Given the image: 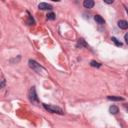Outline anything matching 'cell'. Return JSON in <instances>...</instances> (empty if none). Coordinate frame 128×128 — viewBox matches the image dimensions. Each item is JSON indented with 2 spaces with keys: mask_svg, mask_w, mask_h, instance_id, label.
<instances>
[{
  "mask_svg": "<svg viewBox=\"0 0 128 128\" xmlns=\"http://www.w3.org/2000/svg\"><path fill=\"white\" fill-rule=\"evenodd\" d=\"M38 8L40 10H41L51 11L53 9V6L52 5L45 2H42L40 3L38 6Z\"/></svg>",
  "mask_w": 128,
  "mask_h": 128,
  "instance_id": "4",
  "label": "cell"
},
{
  "mask_svg": "<svg viewBox=\"0 0 128 128\" xmlns=\"http://www.w3.org/2000/svg\"><path fill=\"white\" fill-rule=\"evenodd\" d=\"M6 80L4 79L2 82H1V88L2 89L3 87H4L6 85Z\"/></svg>",
  "mask_w": 128,
  "mask_h": 128,
  "instance_id": "15",
  "label": "cell"
},
{
  "mask_svg": "<svg viewBox=\"0 0 128 128\" xmlns=\"http://www.w3.org/2000/svg\"><path fill=\"white\" fill-rule=\"evenodd\" d=\"M43 106L45 109L48 112L57 114L59 115H64V112L62 109L57 106L47 105L46 104H43Z\"/></svg>",
  "mask_w": 128,
  "mask_h": 128,
  "instance_id": "1",
  "label": "cell"
},
{
  "mask_svg": "<svg viewBox=\"0 0 128 128\" xmlns=\"http://www.w3.org/2000/svg\"><path fill=\"white\" fill-rule=\"evenodd\" d=\"M47 17L50 20H54L56 19V15L53 12L49 13L47 14Z\"/></svg>",
  "mask_w": 128,
  "mask_h": 128,
  "instance_id": "13",
  "label": "cell"
},
{
  "mask_svg": "<svg viewBox=\"0 0 128 128\" xmlns=\"http://www.w3.org/2000/svg\"><path fill=\"white\" fill-rule=\"evenodd\" d=\"M29 67L34 71H35L36 72H40L41 71L43 70L44 68L41 65H40L39 63H38L36 61L33 60H30L29 61Z\"/></svg>",
  "mask_w": 128,
  "mask_h": 128,
  "instance_id": "2",
  "label": "cell"
},
{
  "mask_svg": "<svg viewBox=\"0 0 128 128\" xmlns=\"http://www.w3.org/2000/svg\"><path fill=\"white\" fill-rule=\"evenodd\" d=\"M111 40L114 43L115 45L118 47H121L123 45L122 42H120L117 38H116L114 37H112L111 38Z\"/></svg>",
  "mask_w": 128,
  "mask_h": 128,
  "instance_id": "11",
  "label": "cell"
},
{
  "mask_svg": "<svg viewBox=\"0 0 128 128\" xmlns=\"http://www.w3.org/2000/svg\"><path fill=\"white\" fill-rule=\"evenodd\" d=\"M118 27L122 30H127L128 27V22L126 20H121L118 23Z\"/></svg>",
  "mask_w": 128,
  "mask_h": 128,
  "instance_id": "6",
  "label": "cell"
},
{
  "mask_svg": "<svg viewBox=\"0 0 128 128\" xmlns=\"http://www.w3.org/2000/svg\"><path fill=\"white\" fill-rule=\"evenodd\" d=\"M107 99L110 101H114V102H118V101H123L125 100V99L121 97H117V96H108Z\"/></svg>",
  "mask_w": 128,
  "mask_h": 128,
  "instance_id": "7",
  "label": "cell"
},
{
  "mask_svg": "<svg viewBox=\"0 0 128 128\" xmlns=\"http://www.w3.org/2000/svg\"><path fill=\"white\" fill-rule=\"evenodd\" d=\"M79 44L84 47H86V48L88 47V45L87 44V43L86 41H85V40L83 38H80V39Z\"/></svg>",
  "mask_w": 128,
  "mask_h": 128,
  "instance_id": "14",
  "label": "cell"
},
{
  "mask_svg": "<svg viewBox=\"0 0 128 128\" xmlns=\"http://www.w3.org/2000/svg\"><path fill=\"white\" fill-rule=\"evenodd\" d=\"M27 13L28 14V15H29V19H28V24L30 26H32L33 25L35 24V20L34 19V18H33V17L32 16L31 14H30V13L29 11H27Z\"/></svg>",
  "mask_w": 128,
  "mask_h": 128,
  "instance_id": "10",
  "label": "cell"
},
{
  "mask_svg": "<svg viewBox=\"0 0 128 128\" xmlns=\"http://www.w3.org/2000/svg\"><path fill=\"white\" fill-rule=\"evenodd\" d=\"M95 21L99 24H104L106 22L105 19L101 16L97 15L94 17Z\"/></svg>",
  "mask_w": 128,
  "mask_h": 128,
  "instance_id": "9",
  "label": "cell"
},
{
  "mask_svg": "<svg viewBox=\"0 0 128 128\" xmlns=\"http://www.w3.org/2000/svg\"><path fill=\"white\" fill-rule=\"evenodd\" d=\"M83 6L86 9H91L95 6V2L93 0H86L83 2Z\"/></svg>",
  "mask_w": 128,
  "mask_h": 128,
  "instance_id": "5",
  "label": "cell"
},
{
  "mask_svg": "<svg viewBox=\"0 0 128 128\" xmlns=\"http://www.w3.org/2000/svg\"><path fill=\"white\" fill-rule=\"evenodd\" d=\"M109 112L113 115H116L119 112V109L118 106L115 105H112L110 107Z\"/></svg>",
  "mask_w": 128,
  "mask_h": 128,
  "instance_id": "8",
  "label": "cell"
},
{
  "mask_svg": "<svg viewBox=\"0 0 128 128\" xmlns=\"http://www.w3.org/2000/svg\"><path fill=\"white\" fill-rule=\"evenodd\" d=\"M29 98L30 101L31 102H39V98H38V95L36 93V90L35 87L34 86L31 87V88L30 90L29 94Z\"/></svg>",
  "mask_w": 128,
  "mask_h": 128,
  "instance_id": "3",
  "label": "cell"
},
{
  "mask_svg": "<svg viewBox=\"0 0 128 128\" xmlns=\"http://www.w3.org/2000/svg\"><path fill=\"white\" fill-rule=\"evenodd\" d=\"M104 2L105 3L107 4L110 5V4H113L114 1H112V0H107V1H104Z\"/></svg>",
  "mask_w": 128,
  "mask_h": 128,
  "instance_id": "16",
  "label": "cell"
},
{
  "mask_svg": "<svg viewBox=\"0 0 128 128\" xmlns=\"http://www.w3.org/2000/svg\"><path fill=\"white\" fill-rule=\"evenodd\" d=\"M90 65L92 67H95V68H100L102 66V64L99 63L98 62H97V61H95V60H92L91 63H90Z\"/></svg>",
  "mask_w": 128,
  "mask_h": 128,
  "instance_id": "12",
  "label": "cell"
},
{
  "mask_svg": "<svg viewBox=\"0 0 128 128\" xmlns=\"http://www.w3.org/2000/svg\"><path fill=\"white\" fill-rule=\"evenodd\" d=\"M127 38H128V34H126L124 37V38H125V41H126V43L127 45H128V39H127Z\"/></svg>",
  "mask_w": 128,
  "mask_h": 128,
  "instance_id": "17",
  "label": "cell"
}]
</instances>
